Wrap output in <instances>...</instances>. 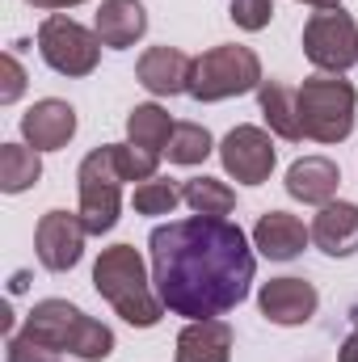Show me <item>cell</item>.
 <instances>
[{
    "label": "cell",
    "mask_w": 358,
    "mask_h": 362,
    "mask_svg": "<svg viewBox=\"0 0 358 362\" xmlns=\"http://www.w3.org/2000/svg\"><path fill=\"white\" fill-rule=\"evenodd\" d=\"M152 282L169 312L190 320H211L232 312L253 286L249 236L219 215H190L161 223L148 236Z\"/></svg>",
    "instance_id": "6da1fadb"
},
{
    "label": "cell",
    "mask_w": 358,
    "mask_h": 362,
    "mask_svg": "<svg viewBox=\"0 0 358 362\" xmlns=\"http://www.w3.org/2000/svg\"><path fill=\"white\" fill-rule=\"evenodd\" d=\"M93 286L97 295L135 329H152L165 312L161 295H152V282H148V270H144V257L135 245H114L97 257L93 266Z\"/></svg>",
    "instance_id": "7a4b0ae2"
},
{
    "label": "cell",
    "mask_w": 358,
    "mask_h": 362,
    "mask_svg": "<svg viewBox=\"0 0 358 362\" xmlns=\"http://www.w3.org/2000/svg\"><path fill=\"white\" fill-rule=\"evenodd\" d=\"M25 337L42 341L55 354H76V358H85V362H101V358H110V350H114V333L101 320L85 316L68 299H42V303H34L30 316H25Z\"/></svg>",
    "instance_id": "3957f363"
},
{
    "label": "cell",
    "mask_w": 358,
    "mask_h": 362,
    "mask_svg": "<svg viewBox=\"0 0 358 362\" xmlns=\"http://www.w3.org/2000/svg\"><path fill=\"white\" fill-rule=\"evenodd\" d=\"M358 93L342 76H312L299 85V122L316 144H342L354 131Z\"/></svg>",
    "instance_id": "277c9868"
},
{
    "label": "cell",
    "mask_w": 358,
    "mask_h": 362,
    "mask_svg": "<svg viewBox=\"0 0 358 362\" xmlns=\"http://www.w3.org/2000/svg\"><path fill=\"white\" fill-rule=\"evenodd\" d=\"M262 89V59L249 47H211L207 55L194 59L190 72V97L194 101H224V97H241V93Z\"/></svg>",
    "instance_id": "5b68a950"
},
{
    "label": "cell",
    "mask_w": 358,
    "mask_h": 362,
    "mask_svg": "<svg viewBox=\"0 0 358 362\" xmlns=\"http://www.w3.org/2000/svg\"><path fill=\"white\" fill-rule=\"evenodd\" d=\"M81 219L89 228V236H101L118 223V206H122V173L114 165V144L97 148L81 160Z\"/></svg>",
    "instance_id": "8992f818"
},
{
    "label": "cell",
    "mask_w": 358,
    "mask_h": 362,
    "mask_svg": "<svg viewBox=\"0 0 358 362\" xmlns=\"http://www.w3.org/2000/svg\"><path fill=\"white\" fill-rule=\"evenodd\" d=\"M38 55L59 76H89L101 59V38H97V30H85L81 21L51 13L38 25Z\"/></svg>",
    "instance_id": "52a82bcc"
},
{
    "label": "cell",
    "mask_w": 358,
    "mask_h": 362,
    "mask_svg": "<svg viewBox=\"0 0 358 362\" xmlns=\"http://www.w3.org/2000/svg\"><path fill=\"white\" fill-rule=\"evenodd\" d=\"M304 55L329 76H342L346 68H354L358 64L354 17L342 13V8H316L304 25Z\"/></svg>",
    "instance_id": "ba28073f"
},
{
    "label": "cell",
    "mask_w": 358,
    "mask_h": 362,
    "mask_svg": "<svg viewBox=\"0 0 358 362\" xmlns=\"http://www.w3.org/2000/svg\"><path fill=\"white\" fill-rule=\"evenodd\" d=\"M85 236H89V228H85L81 211H47L38 219V232H34L38 262L55 274L72 270L85 253Z\"/></svg>",
    "instance_id": "9c48e42d"
},
{
    "label": "cell",
    "mask_w": 358,
    "mask_h": 362,
    "mask_svg": "<svg viewBox=\"0 0 358 362\" xmlns=\"http://www.w3.org/2000/svg\"><path fill=\"white\" fill-rule=\"evenodd\" d=\"M219 160H224L228 177L245 181V185H262L274 173V144L262 127H236L224 135Z\"/></svg>",
    "instance_id": "30bf717a"
},
{
    "label": "cell",
    "mask_w": 358,
    "mask_h": 362,
    "mask_svg": "<svg viewBox=\"0 0 358 362\" xmlns=\"http://www.w3.org/2000/svg\"><path fill=\"white\" fill-rule=\"evenodd\" d=\"M21 135L34 152H55L64 148L72 135H76V110L59 97H47V101H34L25 114H21Z\"/></svg>",
    "instance_id": "8fae6325"
},
{
    "label": "cell",
    "mask_w": 358,
    "mask_h": 362,
    "mask_svg": "<svg viewBox=\"0 0 358 362\" xmlns=\"http://www.w3.org/2000/svg\"><path fill=\"white\" fill-rule=\"evenodd\" d=\"M316 303H321L316 286L304 282V278H270L262 286V295H258L262 316L274 320V325H304V320H312Z\"/></svg>",
    "instance_id": "7c38bea8"
},
{
    "label": "cell",
    "mask_w": 358,
    "mask_h": 362,
    "mask_svg": "<svg viewBox=\"0 0 358 362\" xmlns=\"http://www.w3.org/2000/svg\"><path fill=\"white\" fill-rule=\"evenodd\" d=\"M190 72H194V59L178 51V47H148L135 64V76L139 85L156 97H173V93H190Z\"/></svg>",
    "instance_id": "4fadbf2b"
},
{
    "label": "cell",
    "mask_w": 358,
    "mask_h": 362,
    "mask_svg": "<svg viewBox=\"0 0 358 362\" xmlns=\"http://www.w3.org/2000/svg\"><path fill=\"white\" fill-rule=\"evenodd\" d=\"M312 240V228H304V219L287 215V211H266L253 228V245L270 262H291L304 253V245Z\"/></svg>",
    "instance_id": "5bb4252c"
},
{
    "label": "cell",
    "mask_w": 358,
    "mask_h": 362,
    "mask_svg": "<svg viewBox=\"0 0 358 362\" xmlns=\"http://www.w3.org/2000/svg\"><path fill=\"white\" fill-rule=\"evenodd\" d=\"M178 362H228L232 358V325L211 316V320H190L178 333Z\"/></svg>",
    "instance_id": "9a60e30c"
},
{
    "label": "cell",
    "mask_w": 358,
    "mask_h": 362,
    "mask_svg": "<svg viewBox=\"0 0 358 362\" xmlns=\"http://www.w3.org/2000/svg\"><path fill=\"white\" fill-rule=\"evenodd\" d=\"M337 185H342V169L329 156H304L287 169V194L299 202H312V206L333 202Z\"/></svg>",
    "instance_id": "2e32d148"
},
{
    "label": "cell",
    "mask_w": 358,
    "mask_h": 362,
    "mask_svg": "<svg viewBox=\"0 0 358 362\" xmlns=\"http://www.w3.org/2000/svg\"><path fill=\"white\" fill-rule=\"evenodd\" d=\"M312 240L329 257L358 253V206L354 202H325L321 215L312 219Z\"/></svg>",
    "instance_id": "e0dca14e"
},
{
    "label": "cell",
    "mask_w": 358,
    "mask_h": 362,
    "mask_svg": "<svg viewBox=\"0 0 358 362\" xmlns=\"http://www.w3.org/2000/svg\"><path fill=\"white\" fill-rule=\"evenodd\" d=\"M93 30H97L101 47H114V51L135 47V38L148 30V8L139 0H101Z\"/></svg>",
    "instance_id": "ac0fdd59"
},
{
    "label": "cell",
    "mask_w": 358,
    "mask_h": 362,
    "mask_svg": "<svg viewBox=\"0 0 358 362\" xmlns=\"http://www.w3.org/2000/svg\"><path fill=\"white\" fill-rule=\"evenodd\" d=\"M262 114H266L270 131L278 139H304V122H299V89H287L282 81H262L258 89Z\"/></svg>",
    "instance_id": "d6986e66"
},
{
    "label": "cell",
    "mask_w": 358,
    "mask_h": 362,
    "mask_svg": "<svg viewBox=\"0 0 358 362\" xmlns=\"http://www.w3.org/2000/svg\"><path fill=\"white\" fill-rule=\"evenodd\" d=\"M173 118H169V110H161V105H135L131 114H127V135H131V144H139V148H148V152H165L169 148V139H173Z\"/></svg>",
    "instance_id": "ffe728a7"
},
{
    "label": "cell",
    "mask_w": 358,
    "mask_h": 362,
    "mask_svg": "<svg viewBox=\"0 0 358 362\" xmlns=\"http://www.w3.org/2000/svg\"><path fill=\"white\" fill-rule=\"evenodd\" d=\"M38 177H42V160H38L34 148H21V144H4L0 148V189L4 194H21Z\"/></svg>",
    "instance_id": "44dd1931"
},
{
    "label": "cell",
    "mask_w": 358,
    "mask_h": 362,
    "mask_svg": "<svg viewBox=\"0 0 358 362\" xmlns=\"http://www.w3.org/2000/svg\"><path fill=\"white\" fill-rule=\"evenodd\" d=\"M181 202H190L194 215H219V219H224V215L236 206V194L215 177H190L181 185Z\"/></svg>",
    "instance_id": "7402d4cb"
},
{
    "label": "cell",
    "mask_w": 358,
    "mask_h": 362,
    "mask_svg": "<svg viewBox=\"0 0 358 362\" xmlns=\"http://www.w3.org/2000/svg\"><path fill=\"white\" fill-rule=\"evenodd\" d=\"M211 131L207 127H198V122H178L173 127V139H169V160L173 165H202L207 156H211Z\"/></svg>",
    "instance_id": "603a6c76"
},
{
    "label": "cell",
    "mask_w": 358,
    "mask_h": 362,
    "mask_svg": "<svg viewBox=\"0 0 358 362\" xmlns=\"http://www.w3.org/2000/svg\"><path fill=\"white\" fill-rule=\"evenodd\" d=\"M114 165H118L122 181H152L156 165H161V152H148L139 144H114Z\"/></svg>",
    "instance_id": "cb8c5ba5"
},
{
    "label": "cell",
    "mask_w": 358,
    "mask_h": 362,
    "mask_svg": "<svg viewBox=\"0 0 358 362\" xmlns=\"http://www.w3.org/2000/svg\"><path fill=\"white\" fill-rule=\"evenodd\" d=\"M178 202H181V185H173L165 177H152L135 189V211L139 215H173Z\"/></svg>",
    "instance_id": "d4e9b609"
},
{
    "label": "cell",
    "mask_w": 358,
    "mask_h": 362,
    "mask_svg": "<svg viewBox=\"0 0 358 362\" xmlns=\"http://www.w3.org/2000/svg\"><path fill=\"white\" fill-rule=\"evenodd\" d=\"M228 17L241 30H266L270 17H274V0H232L228 4Z\"/></svg>",
    "instance_id": "484cf974"
},
{
    "label": "cell",
    "mask_w": 358,
    "mask_h": 362,
    "mask_svg": "<svg viewBox=\"0 0 358 362\" xmlns=\"http://www.w3.org/2000/svg\"><path fill=\"white\" fill-rule=\"evenodd\" d=\"M4 358H8V362H59V354H55V350H47L42 341H34V337L17 333V337H8Z\"/></svg>",
    "instance_id": "4316f807"
},
{
    "label": "cell",
    "mask_w": 358,
    "mask_h": 362,
    "mask_svg": "<svg viewBox=\"0 0 358 362\" xmlns=\"http://www.w3.org/2000/svg\"><path fill=\"white\" fill-rule=\"evenodd\" d=\"M0 68H4V89H0V101L8 105V101H17L21 89H25V72H21V64H17V55H13V51L0 59Z\"/></svg>",
    "instance_id": "83f0119b"
},
{
    "label": "cell",
    "mask_w": 358,
    "mask_h": 362,
    "mask_svg": "<svg viewBox=\"0 0 358 362\" xmlns=\"http://www.w3.org/2000/svg\"><path fill=\"white\" fill-rule=\"evenodd\" d=\"M350 320H354V333L342 341V354H337V362H358V308L350 312Z\"/></svg>",
    "instance_id": "f1b7e54d"
},
{
    "label": "cell",
    "mask_w": 358,
    "mask_h": 362,
    "mask_svg": "<svg viewBox=\"0 0 358 362\" xmlns=\"http://www.w3.org/2000/svg\"><path fill=\"white\" fill-rule=\"evenodd\" d=\"M34 8H72V4H85V0H30Z\"/></svg>",
    "instance_id": "f546056e"
},
{
    "label": "cell",
    "mask_w": 358,
    "mask_h": 362,
    "mask_svg": "<svg viewBox=\"0 0 358 362\" xmlns=\"http://www.w3.org/2000/svg\"><path fill=\"white\" fill-rule=\"evenodd\" d=\"M304 4H312V8H342V0H304Z\"/></svg>",
    "instance_id": "4dcf8cb0"
}]
</instances>
